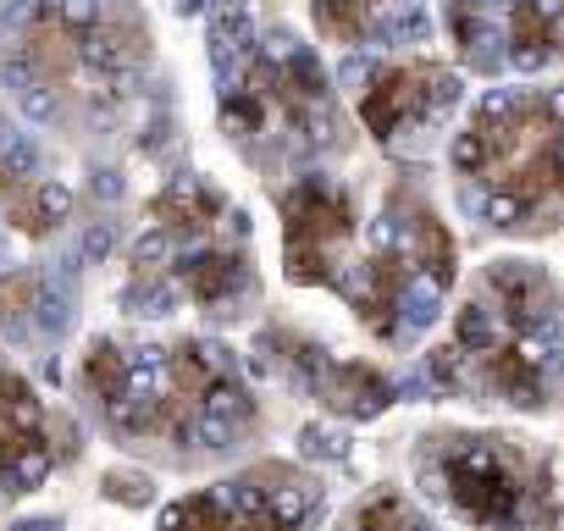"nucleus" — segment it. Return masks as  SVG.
<instances>
[{
  "mask_svg": "<svg viewBox=\"0 0 564 531\" xmlns=\"http://www.w3.org/2000/svg\"><path fill=\"white\" fill-rule=\"evenodd\" d=\"M316 12V29L333 40V45H366L377 34V12L371 0H311Z\"/></svg>",
  "mask_w": 564,
  "mask_h": 531,
  "instance_id": "7",
  "label": "nucleus"
},
{
  "mask_svg": "<svg viewBox=\"0 0 564 531\" xmlns=\"http://www.w3.org/2000/svg\"><path fill=\"white\" fill-rule=\"evenodd\" d=\"M95 194H106V199H117V194H122V183H117V172H95Z\"/></svg>",
  "mask_w": 564,
  "mask_h": 531,
  "instance_id": "12",
  "label": "nucleus"
},
{
  "mask_svg": "<svg viewBox=\"0 0 564 531\" xmlns=\"http://www.w3.org/2000/svg\"><path fill=\"white\" fill-rule=\"evenodd\" d=\"M282 216H289V278L294 283H338V254L355 238L349 194L316 172L289 188Z\"/></svg>",
  "mask_w": 564,
  "mask_h": 531,
  "instance_id": "5",
  "label": "nucleus"
},
{
  "mask_svg": "<svg viewBox=\"0 0 564 531\" xmlns=\"http://www.w3.org/2000/svg\"><path fill=\"white\" fill-rule=\"evenodd\" d=\"M454 106H459V73L443 62H399L360 78V117L382 144L437 128Z\"/></svg>",
  "mask_w": 564,
  "mask_h": 531,
  "instance_id": "4",
  "label": "nucleus"
},
{
  "mask_svg": "<svg viewBox=\"0 0 564 531\" xmlns=\"http://www.w3.org/2000/svg\"><path fill=\"white\" fill-rule=\"evenodd\" d=\"M18 106H23V117L29 122H40V128H51L56 117H62V100H56V89L40 78V84H29L23 95H18Z\"/></svg>",
  "mask_w": 564,
  "mask_h": 531,
  "instance_id": "10",
  "label": "nucleus"
},
{
  "mask_svg": "<svg viewBox=\"0 0 564 531\" xmlns=\"http://www.w3.org/2000/svg\"><path fill=\"white\" fill-rule=\"evenodd\" d=\"M34 172H40V144H34V133H18L7 150H0V177L7 183H34Z\"/></svg>",
  "mask_w": 564,
  "mask_h": 531,
  "instance_id": "8",
  "label": "nucleus"
},
{
  "mask_svg": "<svg viewBox=\"0 0 564 531\" xmlns=\"http://www.w3.org/2000/svg\"><path fill=\"white\" fill-rule=\"evenodd\" d=\"M78 254H84V260H106V254H111V232H106V227H89V232L78 238Z\"/></svg>",
  "mask_w": 564,
  "mask_h": 531,
  "instance_id": "11",
  "label": "nucleus"
},
{
  "mask_svg": "<svg viewBox=\"0 0 564 531\" xmlns=\"http://www.w3.org/2000/svg\"><path fill=\"white\" fill-rule=\"evenodd\" d=\"M12 139H18V128H12V122H7V117H0V150H7V144H12Z\"/></svg>",
  "mask_w": 564,
  "mask_h": 531,
  "instance_id": "13",
  "label": "nucleus"
},
{
  "mask_svg": "<svg viewBox=\"0 0 564 531\" xmlns=\"http://www.w3.org/2000/svg\"><path fill=\"white\" fill-rule=\"evenodd\" d=\"M498 34H503V62L520 73L564 62V0H503Z\"/></svg>",
  "mask_w": 564,
  "mask_h": 531,
  "instance_id": "6",
  "label": "nucleus"
},
{
  "mask_svg": "<svg viewBox=\"0 0 564 531\" xmlns=\"http://www.w3.org/2000/svg\"><path fill=\"white\" fill-rule=\"evenodd\" d=\"M492 227L547 232L564 210V89H492L448 144Z\"/></svg>",
  "mask_w": 564,
  "mask_h": 531,
  "instance_id": "2",
  "label": "nucleus"
},
{
  "mask_svg": "<svg viewBox=\"0 0 564 531\" xmlns=\"http://www.w3.org/2000/svg\"><path fill=\"white\" fill-rule=\"evenodd\" d=\"M426 481L476 531H542L547 525V470L514 437H437L426 454Z\"/></svg>",
  "mask_w": 564,
  "mask_h": 531,
  "instance_id": "3",
  "label": "nucleus"
},
{
  "mask_svg": "<svg viewBox=\"0 0 564 531\" xmlns=\"http://www.w3.org/2000/svg\"><path fill=\"white\" fill-rule=\"evenodd\" d=\"M558 294L531 260H492L454 311V338L432 355L443 388H476L487 399L536 410L558 371Z\"/></svg>",
  "mask_w": 564,
  "mask_h": 531,
  "instance_id": "1",
  "label": "nucleus"
},
{
  "mask_svg": "<svg viewBox=\"0 0 564 531\" xmlns=\"http://www.w3.org/2000/svg\"><path fill=\"white\" fill-rule=\"evenodd\" d=\"M73 216V188L67 183H34V227L67 221Z\"/></svg>",
  "mask_w": 564,
  "mask_h": 531,
  "instance_id": "9",
  "label": "nucleus"
}]
</instances>
